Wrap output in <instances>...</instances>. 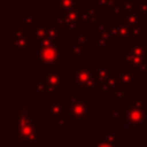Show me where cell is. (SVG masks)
I'll return each instance as SVG.
<instances>
[{
    "label": "cell",
    "instance_id": "cell-10",
    "mask_svg": "<svg viewBox=\"0 0 147 147\" xmlns=\"http://www.w3.org/2000/svg\"><path fill=\"white\" fill-rule=\"evenodd\" d=\"M124 51H126L127 53H130L134 56H140V57L147 59V44H146V41H142V40L131 41L130 46H126V48Z\"/></svg>",
    "mask_w": 147,
    "mask_h": 147
},
{
    "label": "cell",
    "instance_id": "cell-18",
    "mask_svg": "<svg viewBox=\"0 0 147 147\" xmlns=\"http://www.w3.org/2000/svg\"><path fill=\"white\" fill-rule=\"evenodd\" d=\"M110 74L111 72H109L107 67H96L95 72H94V78L99 84H101V83H105L109 78Z\"/></svg>",
    "mask_w": 147,
    "mask_h": 147
},
{
    "label": "cell",
    "instance_id": "cell-20",
    "mask_svg": "<svg viewBox=\"0 0 147 147\" xmlns=\"http://www.w3.org/2000/svg\"><path fill=\"white\" fill-rule=\"evenodd\" d=\"M31 88L33 93H56L57 92V88L49 87L44 83H33Z\"/></svg>",
    "mask_w": 147,
    "mask_h": 147
},
{
    "label": "cell",
    "instance_id": "cell-1",
    "mask_svg": "<svg viewBox=\"0 0 147 147\" xmlns=\"http://www.w3.org/2000/svg\"><path fill=\"white\" fill-rule=\"evenodd\" d=\"M126 114L125 119L126 123L131 125L132 129L140 127L145 123L146 118V100L145 99H131L130 103H126Z\"/></svg>",
    "mask_w": 147,
    "mask_h": 147
},
{
    "label": "cell",
    "instance_id": "cell-15",
    "mask_svg": "<svg viewBox=\"0 0 147 147\" xmlns=\"http://www.w3.org/2000/svg\"><path fill=\"white\" fill-rule=\"evenodd\" d=\"M119 75H121V82L122 85L125 88H134L136 87V74L127 70L125 67L121 68L119 70Z\"/></svg>",
    "mask_w": 147,
    "mask_h": 147
},
{
    "label": "cell",
    "instance_id": "cell-26",
    "mask_svg": "<svg viewBox=\"0 0 147 147\" xmlns=\"http://www.w3.org/2000/svg\"><path fill=\"white\" fill-rule=\"evenodd\" d=\"M137 11L147 16V0H137Z\"/></svg>",
    "mask_w": 147,
    "mask_h": 147
},
{
    "label": "cell",
    "instance_id": "cell-2",
    "mask_svg": "<svg viewBox=\"0 0 147 147\" xmlns=\"http://www.w3.org/2000/svg\"><path fill=\"white\" fill-rule=\"evenodd\" d=\"M63 48L61 46L56 47H37V60L42 68L57 70V63L63 61L61 53Z\"/></svg>",
    "mask_w": 147,
    "mask_h": 147
},
{
    "label": "cell",
    "instance_id": "cell-27",
    "mask_svg": "<svg viewBox=\"0 0 147 147\" xmlns=\"http://www.w3.org/2000/svg\"><path fill=\"white\" fill-rule=\"evenodd\" d=\"M124 96H125V87L123 85H121L115 92V98L116 99H123Z\"/></svg>",
    "mask_w": 147,
    "mask_h": 147
},
{
    "label": "cell",
    "instance_id": "cell-23",
    "mask_svg": "<svg viewBox=\"0 0 147 147\" xmlns=\"http://www.w3.org/2000/svg\"><path fill=\"white\" fill-rule=\"evenodd\" d=\"M68 56L74 57V56H78V57H83L84 56V46L82 45H72L68 47Z\"/></svg>",
    "mask_w": 147,
    "mask_h": 147
},
{
    "label": "cell",
    "instance_id": "cell-11",
    "mask_svg": "<svg viewBox=\"0 0 147 147\" xmlns=\"http://www.w3.org/2000/svg\"><path fill=\"white\" fill-rule=\"evenodd\" d=\"M99 18V9H85V10H79V25H88V24H94Z\"/></svg>",
    "mask_w": 147,
    "mask_h": 147
},
{
    "label": "cell",
    "instance_id": "cell-4",
    "mask_svg": "<svg viewBox=\"0 0 147 147\" xmlns=\"http://www.w3.org/2000/svg\"><path fill=\"white\" fill-rule=\"evenodd\" d=\"M115 25L117 26V41H136V40H141V29L136 28L131 29L126 26L123 22L122 18L115 21Z\"/></svg>",
    "mask_w": 147,
    "mask_h": 147
},
{
    "label": "cell",
    "instance_id": "cell-7",
    "mask_svg": "<svg viewBox=\"0 0 147 147\" xmlns=\"http://www.w3.org/2000/svg\"><path fill=\"white\" fill-rule=\"evenodd\" d=\"M41 83L53 88H61L63 86L62 74L55 69H48L41 75Z\"/></svg>",
    "mask_w": 147,
    "mask_h": 147
},
{
    "label": "cell",
    "instance_id": "cell-9",
    "mask_svg": "<svg viewBox=\"0 0 147 147\" xmlns=\"http://www.w3.org/2000/svg\"><path fill=\"white\" fill-rule=\"evenodd\" d=\"M125 68L134 74L137 72H147V59L134 56L131 54L129 61L125 63Z\"/></svg>",
    "mask_w": 147,
    "mask_h": 147
},
{
    "label": "cell",
    "instance_id": "cell-6",
    "mask_svg": "<svg viewBox=\"0 0 147 147\" xmlns=\"http://www.w3.org/2000/svg\"><path fill=\"white\" fill-rule=\"evenodd\" d=\"M88 99L85 98L83 100H78L75 103H70L69 105V118H87V114H88Z\"/></svg>",
    "mask_w": 147,
    "mask_h": 147
},
{
    "label": "cell",
    "instance_id": "cell-16",
    "mask_svg": "<svg viewBox=\"0 0 147 147\" xmlns=\"http://www.w3.org/2000/svg\"><path fill=\"white\" fill-rule=\"evenodd\" d=\"M141 15L136 11V13H130V14H126V15H123L121 16V18L123 20L124 24L131 29H136V28H139L140 24H141Z\"/></svg>",
    "mask_w": 147,
    "mask_h": 147
},
{
    "label": "cell",
    "instance_id": "cell-33",
    "mask_svg": "<svg viewBox=\"0 0 147 147\" xmlns=\"http://www.w3.org/2000/svg\"><path fill=\"white\" fill-rule=\"evenodd\" d=\"M95 147H113V146H111V145H109V144H106V142H100V141H96Z\"/></svg>",
    "mask_w": 147,
    "mask_h": 147
},
{
    "label": "cell",
    "instance_id": "cell-17",
    "mask_svg": "<svg viewBox=\"0 0 147 147\" xmlns=\"http://www.w3.org/2000/svg\"><path fill=\"white\" fill-rule=\"evenodd\" d=\"M59 8L62 13L71 11V10H79L78 9V0H57Z\"/></svg>",
    "mask_w": 147,
    "mask_h": 147
},
{
    "label": "cell",
    "instance_id": "cell-13",
    "mask_svg": "<svg viewBox=\"0 0 147 147\" xmlns=\"http://www.w3.org/2000/svg\"><path fill=\"white\" fill-rule=\"evenodd\" d=\"M32 38L23 36L22 38L15 40L11 42L10 46V51L11 52H31L32 49Z\"/></svg>",
    "mask_w": 147,
    "mask_h": 147
},
{
    "label": "cell",
    "instance_id": "cell-35",
    "mask_svg": "<svg viewBox=\"0 0 147 147\" xmlns=\"http://www.w3.org/2000/svg\"><path fill=\"white\" fill-rule=\"evenodd\" d=\"M146 44H147V39H146Z\"/></svg>",
    "mask_w": 147,
    "mask_h": 147
},
{
    "label": "cell",
    "instance_id": "cell-22",
    "mask_svg": "<svg viewBox=\"0 0 147 147\" xmlns=\"http://www.w3.org/2000/svg\"><path fill=\"white\" fill-rule=\"evenodd\" d=\"M121 9H122L121 16L126 15V14H130V13H136L137 11V0L125 1L124 3L121 5Z\"/></svg>",
    "mask_w": 147,
    "mask_h": 147
},
{
    "label": "cell",
    "instance_id": "cell-3",
    "mask_svg": "<svg viewBox=\"0 0 147 147\" xmlns=\"http://www.w3.org/2000/svg\"><path fill=\"white\" fill-rule=\"evenodd\" d=\"M59 29L60 28L55 20L52 21L51 25H34L31 28V38L36 42L44 39L57 41V37L63 34V31Z\"/></svg>",
    "mask_w": 147,
    "mask_h": 147
},
{
    "label": "cell",
    "instance_id": "cell-21",
    "mask_svg": "<svg viewBox=\"0 0 147 147\" xmlns=\"http://www.w3.org/2000/svg\"><path fill=\"white\" fill-rule=\"evenodd\" d=\"M93 45L96 46L100 52H103L106 49V47L110 45V40L105 38V37H102V36H100V34H96L93 38Z\"/></svg>",
    "mask_w": 147,
    "mask_h": 147
},
{
    "label": "cell",
    "instance_id": "cell-31",
    "mask_svg": "<svg viewBox=\"0 0 147 147\" xmlns=\"http://www.w3.org/2000/svg\"><path fill=\"white\" fill-rule=\"evenodd\" d=\"M78 93H70V94H68V98H69V101H70V103H75V102H77L78 101Z\"/></svg>",
    "mask_w": 147,
    "mask_h": 147
},
{
    "label": "cell",
    "instance_id": "cell-34",
    "mask_svg": "<svg viewBox=\"0 0 147 147\" xmlns=\"http://www.w3.org/2000/svg\"><path fill=\"white\" fill-rule=\"evenodd\" d=\"M116 1V3L117 5H122V3H124L125 2V0H115Z\"/></svg>",
    "mask_w": 147,
    "mask_h": 147
},
{
    "label": "cell",
    "instance_id": "cell-29",
    "mask_svg": "<svg viewBox=\"0 0 147 147\" xmlns=\"http://www.w3.org/2000/svg\"><path fill=\"white\" fill-rule=\"evenodd\" d=\"M109 14H110L111 16H118V15L121 16V14H122L121 5H115V6H114V8L109 10Z\"/></svg>",
    "mask_w": 147,
    "mask_h": 147
},
{
    "label": "cell",
    "instance_id": "cell-5",
    "mask_svg": "<svg viewBox=\"0 0 147 147\" xmlns=\"http://www.w3.org/2000/svg\"><path fill=\"white\" fill-rule=\"evenodd\" d=\"M94 72L95 68H74L72 69V76H74V84L72 86L75 88L79 86H85L91 79H94Z\"/></svg>",
    "mask_w": 147,
    "mask_h": 147
},
{
    "label": "cell",
    "instance_id": "cell-19",
    "mask_svg": "<svg viewBox=\"0 0 147 147\" xmlns=\"http://www.w3.org/2000/svg\"><path fill=\"white\" fill-rule=\"evenodd\" d=\"M88 34H90V31L88 30H83V31H79L77 36H74L72 38V41H74V45H82V46H88L90 42H88Z\"/></svg>",
    "mask_w": 147,
    "mask_h": 147
},
{
    "label": "cell",
    "instance_id": "cell-36",
    "mask_svg": "<svg viewBox=\"0 0 147 147\" xmlns=\"http://www.w3.org/2000/svg\"><path fill=\"white\" fill-rule=\"evenodd\" d=\"M146 20H147V16H146Z\"/></svg>",
    "mask_w": 147,
    "mask_h": 147
},
{
    "label": "cell",
    "instance_id": "cell-14",
    "mask_svg": "<svg viewBox=\"0 0 147 147\" xmlns=\"http://www.w3.org/2000/svg\"><path fill=\"white\" fill-rule=\"evenodd\" d=\"M53 102L47 105V115L48 118H59L61 117L64 113H63V107L64 103L62 102V99H53Z\"/></svg>",
    "mask_w": 147,
    "mask_h": 147
},
{
    "label": "cell",
    "instance_id": "cell-28",
    "mask_svg": "<svg viewBox=\"0 0 147 147\" xmlns=\"http://www.w3.org/2000/svg\"><path fill=\"white\" fill-rule=\"evenodd\" d=\"M99 33H100V36H102V37H105V38L110 40V25H106L102 30H100Z\"/></svg>",
    "mask_w": 147,
    "mask_h": 147
},
{
    "label": "cell",
    "instance_id": "cell-25",
    "mask_svg": "<svg viewBox=\"0 0 147 147\" xmlns=\"http://www.w3.org/2000/svg\"><path fill=\"white\" fill-rule=\"evenodd\" d=\"M21 21H22V25L26 26H34L37 25V16L36 15H22L21 16Z\"/></svg>",
    "mask_w": 147,
    "mask_h": 147
},
{
    "label": "cell",
    "instance_id": "cell-12",
    "mask_svg": "<svg viewBox=\"0 0 147 147\" xmlns=\"http://www.w3.org/2000/svg\"><path fill=\"white\" fill-rule=\"evenodd\" d=\"M62 15L65 18V28L63 31H69V30H75L77 31L79 25V10H71V11H65L62 13Z\"/></svg>",
    "mask_w": 147,
    "mask_h": 147
},
{
    "label": "cell",
    "instance_id": "cell-8",
    "mask_svg": "<svg viewBox=\"0 0 147 147\" xmlns=\"http://www.w3.org/2000/svg\"><path fill=\"white\" fill-rule=\"evenodd\" d=\"M122 85V82H121V75L119 72H111L109 78L105 82V83H101L99 84V92L100 93H114L116 92V90Z\"/></svg>",
    "mask_w": 147,
    "mask_h": 147
},
{
    "label": "cell",
    "instance_id": "cell-24",
    "mask_svg": "<svg viewBox=\"0 0 147 147\" xmlns=\"http://www.w3.org/2000/svg\"><path fill=\"white\" fill-rule=\"evenodd\" d=\"M93 3L99 6V9L101 10H110L114 8L115 5H117L115 0H94Z\"/></svg>",
    "mask_w": 147,
    "mask_h": 147
},
{
    "label": "cell",
    "instance_id": "cell-32",
    "mask_svg": "<svg viewBox=\"0 0 147 147\" xmlns=\"http://www.w3.org/2000/svg\"><path fill=\"white\" fill-rule=\"evenodd\" d=\"M118 115H119V111H118V110L110 109V111H109V116H110V118H111V119H114V118L118 117Z\"/></svg>",
    "mask_w": 147,
    "mask_h": 147
},
{
    "label": "cell",
    "instance_id": "cell-30",
    "mask_svg": "<svg viewBox=\"0 0 147 147\" xmlns=\"http://www.w3.org/2000/svg\"><path fill=\"white\" fill-rule=\"evenodd\" d=\"M105 26H106L105 21H103V20H100V21H98L96 23L93 24V30L96 31V32H100V30H102Z\"/></svg>",
    "mask_w": 147,
    "mask_h": 147
}]
</instances>
